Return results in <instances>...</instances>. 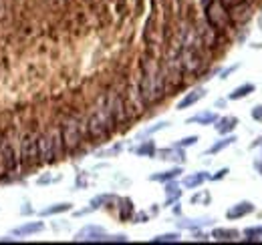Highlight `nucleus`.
<instances>
[{
    "instance_id": "2f4dec72",
    "label": "nucleus",
    "mask_w": 262,
    "mask_h": 245,
    "mask_svg": "<svg viewBox=\"0 0 262 245\" xmlns=\"http://www.w3.org/2000/svg\"><path fill=\"white\" fill-rule=\"evenodd\" d=\"M105 241H107V243H125V241H129V237H127L125 233H117V235H109V233H107Z\"/></svg>"
},
{
    "instance_id": "cd10ccee",
    "label": "nucleus",
    "mask_w": 262,
    "mask_h": 245,
    "mask_svg": "<svg viewBox=\"0 0 262 245\" xmlns=\"http://www.w3.org/2000/svg\"><path fill=\"white\" fill-rule=\"evenodd\" d=\"M244 237L248 241H262V227H248V229H244Z\"/></svg>"
},
{
    "instance_id": "dca6fc26",
    "label": "nucleus",
    "mask_w": 262,
    "mask_h": 245,
    "mask_svg": "<svg viewBox=\"0 0 262 245\" xmlns=\"http://www.w3.org/2000/svg\"><path fill=\"white\" fill-rule=\"evenodd\" d=\"M117 209H119V221H123V223L131 221L133 215H135V207H133V201L129 197L117 199Z\"/></svg>"
},
{
    "instance_id": "7ed1b4c3",
    "label": "nucleus",
    "mask_w": 262,
    "mask_h": 245,
    "mask_svg": "<svg viewBox=\"0 0 262 245\" xmlns=\"http://www.w3.org/2000/svg\"><path fill=\"white\" fill-rule=\"evenodd\" d=\"M59 129H61V139H63V147H65V155H77L81 151L83 143H85V121H81L79 115L75 113H69L65 115L61 122H59Z\"/></svg>"
},
{
    "instance_id": "6ab92c4d",
    "label": "nucleus",
    "mask_w": 262,
    "mask_h": 245,
    "mask_svg": "<svg viewBox=\"0 0 262 245\" xmlns=\"http://www.w3.org/2000/svg\"><path fill=\"white\" fill-rule=\"evenodd\" d=\"M113 203H117V197L113 195V193H101V195H97V197H93L91 199V211H95V209H101V207H111Z\"/></svg>"
},
{
    "instance_id": "473e14b6",
    "label": "nucleus",
    "mask_w": 262,
    "mask_h": 245,
    "mask_svg": "<svg viewBox=\"0 0 262 245\" xmlns=\"http://www.w3.org/2000/svg\"><path fill=\"white\" fill-rule=\"evenodd\" d=\"M147 219H149V215L147 213H143V211H139V213H135L133 215V223H147Z\"/></svg>"
},
{
    "instance_id": "5701e85b",
    "label": "nucleus",
    "mask_w": 262,
    "mask_h": 245,
    "mask_svg": "<svg viewBox=\"0 0 262 245\" xmlns=\"http://www.w3.org/2000/svg\"><path fill=\"white\" fill-rule=\"evenodd\" d=\"M236 125H238L236 117H222V119H218V121L214 122V127H216V131L220 135H230L236 129Z\"/></svg>"
},
{
    "instance_id": "393cba45",
    "label": "nucleus",
    "mask_w": 262,
    "mask_h": 245,
    "mask_svg": "<svg viewBox=\"0 0 262 245\" xmlns=\"http://www.w3.org/2000/svg\"><path fill=\"white\" fill-rule=\"evenodd\" d=\"M252 92H254V85H250V83L240 85V87H236V89L228 94V101H240V99H246V96H248V94H252Z\"/></svg>"
},
{
    "instance_id": "a878e982",
    "label": "nucleus",
    "mask_w": 262,
    "mask_h": 245,
    "mask_svg": "<svg viewBox=\"0 0 262 245\" xmlns=\"http://www.w3.org/2000/svg\"><path fill=\"white\" fill-rule=\"evenodd\" d=\"M182 239V235L178 231H171V233H162L158 237L151 239V243H178Z\"/></svg>"
},
{
    "instance_id": "58836bf2",
    "label": "nucleus",
    "mask_w": 262,
    "mask_h": 245,
    "mask_svg": "<svg viewBox=\"0 0 262 245\" xmlns=\"http://www.w3.org/2000/svg\"><path fill=\"white\" fill-rule=\"evenodd\" d=\"M252 119L262 121V105H258V107H254V109H252Z\"/></svg>"
},
{
    "instance_id": "72a5a7b5",
    "label": "nucleus",
    "mask_w": 262,
    "mask_h": 245,
    "mask_svg": "<svg viewBox=\"0 0 262 245\" xmlns=\"http://www.w3.org/2000/svg\"><path fill=\"white\" fill-rule=\"evenodd\" d=\"M226 175H228V167H224V169L216 171V175H210V179H212V181H220V179H224Z\"/></svg>"
},
{
    "instance_id": "1a4fd4ad",
    "label": "nucleus",
    "mask_w": 262,
    "mask_h": 245,
    "mask_svg": "<svg viewBox=\"0 0 262 245\" xmlns=\"http://www.w3.org/2000/svg\"><path fill=\"white\" fill-rule=\"evenodd\" d=\"M230 18L236 24H246L250 18H252V2H244V4H238L234 8H228Z\"/></svg>"
},
{
    "instance_id": "e433bc0d",
    "label": "nucleus",
    "mask_w": 262,
    "mask_h": 245,
    "mask_svg": "<svg viewBox=\"0 0 262 245\" xmlns=\"http://www.w3.org/2000/svg\"><path fill=\"white\" fill-rule=\"evenodd\" d=\"M192 239H194V241H208V235H206V233H202L200 229H196V231H194V237H192Z\"/></svg>"
},
{
    "instance_id": "f8f14e48",
    "label": "nucleus",
    "mask_w": 262,
    "mask_h": 245,
    "mask_svg": "<svg viewBox=\"0 0 262 245\" xmlns=\"http://www.w3.org/2000/svg\"><path fill=\"white\" fill-rule=\"evenodd\" d=\"M252 211H254V205H252L250 201H240V203L232 205L228 211H226V219H230V221H236V219H240V217L250 215Z\"/></svg>"
},
{
    "instance_id": "b1692460",
    "label": "nucleus",
    "mask_w": 262,
    "mask_h": 245,
    "mask_svg": "<svg viewBox=\"0 0 262 245\" xmlns=\"http://www.w3.org/2000/svg\"><path fill=\"white\" fill-rule=\"evenodd\" d=\"M234 141H236V137L234 135H224V139H220V141H216L208 151L206 155H216L220 153V151H224V149H228L230 145H234Z\"/></svg>"
},
{
    "instance_id": "bb28decb",
    "label": "nucleus",
    "mask_w": 262,
    "mask_h": 245,
    "mask_svg": "<svg viewBox=\"0 0 262 245\" xmlns=\"http://www.w3.org/2000/svg\"><path fill=\"white\" fill-rule=\"evenodd\" d=\"M165 127H169V122L167 121H160L156 122V125H151V127H147L143 133H139V139H145V137H149V135H154V133H158V131H164Z\"/></svg>"
},
{
    "instance_id": "4468645a",
    "label": "nucleus",
    "mask_w": 262,
    "mask_h": 245,
    "mask_svg": "<svg viewBox=\"0 0 262 245\" xmlns=\"http://www.w3.org/2000/svg\"><path fill=\"white\" fill-rule=\"evenodd\" d=\"M165 185V207H169V205H173V203H178V199L182 197V187L178 185L176 179H171V181H167Z\"/></svg>"
},
{
    "instance_id": "f704fd0d",
    "label": "nucleus",
    "mask_w": 262,
    "mask_h": 245,
    "mask_svg": "<svg viewBox=\"0 0 262 245\" xmlns=\"http://www.w3.org/2000/svg\"><path fill=\"white\" fill-rule=\"evenodd\" d=\"M226 8H234V6H238V4H244V2H252V0H220Z\"/></svg>"
},
{
    "instance_id": "aec40b11",
    "label": "nucleus",
    "mask_w": 262,
    "mask_h": 245,
    "mask_svg": "<svg viewBox=\"0 0 262 245\" xmlns=\"http://www.w3.org/2000/svg\"><path fill=\"white\" fill-rule=\"evenodd\" d=\"M216 121H218V115L214 111H202V113H198L194 117H190L186 122L188 125H202V127H206V125H214Z\"/></svg>"
},
{
    "instance_id": "6e6552de",
    "label": "nucleus",
    "mask_w": 262,
    "mask_h": 245,
    "mask_svg": "<svg viewBox=\"0 0 262 245\" xmlns=\"http://www.w3.org/2000/svg\"><path fill=\"white\" fill-rule=\"evenodd\" d=\"M156 157L160 161H167V163H176V165H184L186 163V153L182 147L178 145H171V147H164V149H158Z\"/></svg>"
},
{
    "instance_id": "f3484780",
    "label": "nucleus",
    "mask_w": 262,
    "mask_h": 245,
    "mask_svg": "<svg viewBox=\"0 0 262 245\" xmlns=\"http://www.w3.org/2000/svg\"><path fill=\"white\" fill-rule=\"evenodd\" d=\"M69 211H73V203L63 201V203H53V205H49V207L40 209V211H38V215H40V217H53V215L69 213Z\"/></svg>"
},
{
    "instance_id": "f257e3e1",
    "label": "nucleus",
    "mask_w": 262,
    "mask_h": 245,
    "mask_svg": "<svg viewBox=\"0 0 262 245\" xmlns=\"http://www.w3.org/2000/svg\"><path fill=\"white\" fill-rule=\"evenodd\" d=\"M135 91L143 107H156L167 94L162 64L151 53L143 55V59L139 61V79H137Z\"/></svg>"
},
{
    "instance_id": "39448f33",
    "label": "nucleus",
    "mask_w": 262,
    "mask_h": 245,
    "mask_svg": "<svg viewBox=\"0 0 262 245\" xmlns=\"http://www.w3.org/2000/svg\"><path fill=\"white\" fill-rule=\"evenodd\" d=\"M204 20H206L212 29H216L218 32H224V34L234 27V22H232V18H230L228 8H226L220 0H212L210 4L204 6Z\"/></svg>"
},
{
    "instance_id": "2eb2a0df",
    "label": "nucleus",
    "mask_w": 262,
    "mask_h": 245,
    "mask_svg": "<svg viewBox=\"0 0 262 245\" xmlns=\"http://www.w3.org/2000/svg\"><path fill=\"white\" fill-rule=\"evenodd\" d=\"M182 173H184V171H182V165H178V167H171V169H167V171H160V173L149 175V181H156V183H167V181H171V179H178Z\"/></svg>"
},
{
    "instance_id": "4be33fe9",
    "label": "nucleus",
    "mask_w": 262,
    "mask_h": 245,
    "mask_svg": "<svg viewBox=\"0 0 262 245\" xmlns=\"http://www.w3.org/2000/svg\"><path fill=\"white\" fill-rule=\"evenodd\" d=\"M156 151H158V147H156V141H151V139L141 141V143L133 149V153L137 155V157H149V159L156 157Z\"/></svg>"
},
{
    "instance_id": "a211bd4d",
    "label": "nucleus",
    "mask_w": 262,
    "mask_h": 245,
    "mask_svg": "<svg viewBox=\"0 0 262 245\" xmlns=\"http://www.w3.org/2000/svg\"><path fill=\"white\" fill-rule=\"evenodd\" d=\"M208 179H210V175L206 171H198V173H192V175H186L182 185L186 189H198V187H202V185L206 183Z\"/></svg>"
},
{
    "instance_id": "20e7f679",
    "label": "nucleus",
    "mask_w": 262,
    "mask_h": 245,
    "mask_svg": "<svg viewBox=\"0 0 262 245\" xmlns=\"http://www.w3.org/2000/svg\"><path fill=\"white\" fill-rule=\"evenodd\" d=\"M36 135H38V131L34 127H29L18 137V151H16V155H18V171H20V175H31V171L40 167L38 151H36Z\"/></svg>"
},
{
    "instance_id": "0eeeda50",
    "label": "nucleus",
    "mask_w": 262,
    "mask_h": 245,
    "mask_svg": "<svg viewBox=\"0 0 262 245\" xmlns=\"http://www.w3.org/2000/svg\"><path fill=\"white\" fill-rule=\"evenodd\" d=\"M105 237H107V231L101 225H85L83 229H79L75 233L73 241H91V243H95V241H105Z\"/></svg>"
},
{
    "instance_id": "4c0bfd02",
    "label": "nucleus",
    "mask_w": 262,
    "mask_h": 245,
    "mask_svg": "<svg viewBox=\"0 0 262 245\" xmlns=\"http://www.w3.org/2000/svg\"><path fill=\"white\" fill-rule=\"evenodd\" d=\"M236 68H238V64H234V66H228L226 70H222V72H220V79H222V81H224V79H228V75H232Z\"/></svg>"
},
{
    "instance_id": "412c9836",
    "label": "nucleus",
    "mask_w": 262,
    "mask_h": 245,
    "mask_svg": "<svg viewBox=\"0 0 262 245\" xmlns=\"http://www.w3.org/2000/svg\"><path fill=\"white\" fill-rule=\"evenodd\" d=\"M210 237L216 239V241H236V239H240V231H236V229H224V227H216V229L212 231Z\"/></svg>"
},
{
    "instance_id": "ea45409f",
    "label": "nucleus",
    "mask_w": 262,
    "mask_h": 245,
    "mask_svg": "<svg viewBox=\"0 0 262 245\" xmlns=\"http://www.w3.org/2000/svg\"><path fill=\"white\" fill-rule=\"evenodd\" d=\"M173 213L180 215V213H182V207H180V205H178V207H173Z\"/></svg>"
},
{
    "instance_id": "9d476101",
    "label": "nucleus",
    "mask_w": 262,
    "mask_h": 245,
    "mask_svg": "<svg viewBox=\"0 0 262 245\" xmlns=\"http://www.w3.org/2000/svg\"><path fill=\"white\" fill-rule=\"evenodd\" d=\"M45 227H47V225H45L42 221H27V223L14 227V229L10 231V235H14V237H33L36 233H42Z\"/></svg>"
},
{
    "instance_id": "f03ea898",
    "label": "nucleus",
    "mask_w": 262,
    "mask_h": 245,
    "mask_svg": "<svg viewBox=\"0 0 262 245\" xmlns=\"http://www.w3.org/2000/svg\"><path fill=\"white\" fill-rule=\"evenodd\" d=\"M36 151H38V161L42 165H53L61 159H65V147L61 139V129L59 125H51L36 135Z\"/></svg>"
},
{
    "instance_id": "a19ab883",
    "label": "nucleus",
    "mask_w": 262,
    "mask_h": 245,
    "mask_svg": "<svg viewBox=\"0 0 262 245\" xmlns=\"http://www.w3.org/2000/svg\"><path fill=\"white\" fill-rule=\"evenodd\" d=\"M254 167H256V169H258V171L262 173V161H258V163H254Z\"/></svg>"
},
{
    "instance_id": "c756f323",
    "label": "nucleus",
    "mask_w": 262,
    "mask_h": 245,
    "mask_svg": "<svg viewBox=\"0 0 262 245\" xmlns=\"http://www.w3.org/2000/svg\"><path fill=\"white\" fill-rule=\"evenodd\" d=\"M198 141H200V139H198V135H190V137H184V139H180L176 145H178V147H182V149H186V147H194Z\"/></svg>"
},
{
    "instance_id": "9b49d317",
    "label": "nucleus",
    "mask_w": 262,
    "mask_h": 245,
    "mask_svg": "<svg viewBox=\"0 0 262 245\" xmlns=\"http://www.w3.org/2000/svg\"><path fill=\"white\" fill-rule=\"evenodd\" d=\"M204 96H206V89L204 87H196V89H192L190 92H186V96L176 105V109L178 111H186V109L194 107L198 101H202Z\"/></svg>"
},
{
    "instance_id": "423d86ee",
    "label": "nucleus",
    "mask_w": 262,
    "mask_h": 245,
    "mask_svg": "<svg viewBox=\"0 0 262 245\" xmlns=\"http://www.w3.org/2000/svg\"><path fill=\"white\" fill-rule=\"evenodd\" d=\"M18 171V155L6 133L0 135V177H16Z\"/></svg>"
},
{
    "instance_id": "7c9ffc66",
    "label": "nucleus",
    "mask_w": 262,
    "mask_h": 245,
    "mask_svg": "<svg viewBox=\"0 0 262 245\" xmlns=\"http://www.w3.org/2000/svg\"><path fill=\"white\" fill-rule=\"evenodd\" d=\"M63 177L61 175H57V177H53V175H49V173H45V175H40L38 179H36V183L38 185H51V183H57V181H61Z\"/></svg>"
},
{
    "instance_id": "c85d7f7f",
    "label": "nucleus",
    "mask_w": 262,
    "mask_h": 245,
    "mask_svg": "<svg viewBox=\"0 0 262 245\" xmlns=\"http://www.w3.org/2000/svg\"><path fill=\"white\" fill-rule=\"evenodd\" d=\"M212 201V197H210V193L208 191H200L196 195H192V199H190V203L192 205H200V203H204V205H208Z\"/></svg>"
},
{
    "instance_id": "c9c22d12",
    "label": "nucleus",
    "mask_w": 262,
    "mask_h": 245,
    "mask_svg": "<svg viewBox=\"0 0 262 245\" xmlns=\"http://www.w3.org/2000/svg\"><path fill=\"white\" fill-rule=\"evenodd\" d=\"M33 213H34V209L31 207V203H29V201H27V203H23V207H20V215H27V217H29V215H33Z\"/></svg>"
},
{
    "instance_id": "ddd939ff",
    "label": "nucleus",
    "mask_w": 262,
    "mask_h": 245,
    "mask_svg": "<svg viewBox=\"0 0 262 245\" xmlns=\"http://www.w3.org/2000/svg\"><path fill=\"white\" fill-rule=\"evenodd\" d=\"M214 223V217H198V219H180L178 221V227L180 229H190V231H196L202 229L206 225H212Z\"/></svg>"
}]
</instances>
